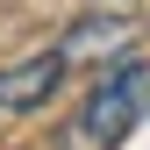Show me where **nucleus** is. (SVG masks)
Here are the masks:
<instances>
[{
    "mask_svg": "<svg viewBox=\"0 0 150 150\" xmlns=\"http://www.w3.org/2000/svg\"><path fill=\"white\" fill-rule=\"evenodd\" d=\"M64 64H71L64 50H36L22 64H0V115H36L43 100H57Z\"/></svg>",
    "mask_w": 150,
    "mask_h": 150,
    "instance_id": "obj_2",
    "label": "nucleus"
},
{
    "mask_svg": "<svg viewBox=\"0 0 150 150\" xmlns=\"http://www.w3.org/2000/svg\"><path fill=\"white\" fill-rule=\"evenodd\" d=\"M136 36V22L115 7V14H86V22L64 29V57H115V50Z\"/></svg>",
    "mask_w": 150,
    "mask_h": 150,
    "instance_id": "obj_3",
    "label": "nucleus"
},
{
    "mask_svg": "<svg viewBox=\"0 0 150 150\" xmlns=\"http://www.w3.org/2000/svg\"><path fill=\"white\" fill-rule=\"evenodd\" d=\"M143 115H150V64H143V57H122L100 86L86 93V107H79V136H86L93 150H115Z\"/></svg>",
    "mask_w": 150,
    "mask_h": 150,
    "instance_id": "obj_1",
    "label": "nucleus"
}]
</instances>
